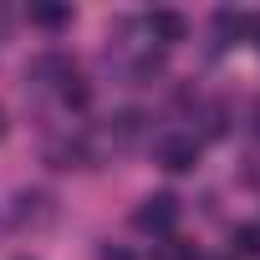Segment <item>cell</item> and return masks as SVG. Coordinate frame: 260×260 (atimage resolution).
<instances>
[{
    "label": "cell",
    "mask_w": 260,
    "mask_h": 260,
    "mask_svg": "<svg viewBox=\"0 0 260 260\" xmlns=\"http://www.w3.org/2000/svg\"><path fill=\"white\" fill-rule=\"evenodd\" d=\"M133 224H138L143 235H169V230L179 224V199H174V194H148V199L133 209Z\"/></svg>",
    "instance_id": "obj_1"
},
{
    "label": "cell",
    "mask_w": 260,
    "mask_h": 260,
    "mask_svg": "<svg viewBox=\"0 0 260 260\" xmlns=\"http://www.w3.org/2000/svg\"><path fill=\"white\" fill-rule=\"evenodd\" d=\"M158 164H164L169 174H189V169L199 164V143H194V138H169V143L158 148Z\"/></svg>",
    "instance_id": "obj_2"
},
{
    "label": "cell",
    "mask_w": 260,
    "mask_h": 260,
    "mask_svg": "<svg viewBox=\"0 0 260 260\" xmlns=\"http://www.w3.org/2000/svg\"><path fill=\"white\" fill-rule=\"evenodd\" d=\"M148 31H153V41H164V46H179V41L189 36V21H184L179 11H153V16H148Z\"/></svg>",
    "instance_id": "obj_3"
},
{
    "label": "cell",
    "mask_w": 260,
    "mask_h": 260,
    "mask_svg": "<svg viewBox=\"0 0 260 260\" xmlns=\"http://www.w3.org/2000/svg\"><path fill=\"white\" fill-rule=\"evenodd\" d=\"M67 21H72V6H31V26H41V31H56Z\"/></svg>",
    "instance_id": "obj_4"
},
{
    "label": "cell",
    "mask_w": 260,
    "mask_h": 260,
    "mask_svg": "<svg viewBox=\"0 0 260 260\" xmlns=\"http://www.w3.org/2000/svg\"><path fill=\"white\" fill-rule=\"evenodd\" d=\"M87 97H92V92H87V82H82L77 72L61 77V102H67V107H87Z\"/></svg>",
    "instance_id": "obj_5"
},
{
    "label": "cell",
    "mask_w": 260,
    "mask_h": 260,
    "mask_svg": "<svg viewBox=\"0 0 260 260\" xmlns=\"http://www.w3.org/2000/svg\"><path fill=\"white\" fill-rule=\"evenodd\" d=\"M235 250H240V255H260V230H255V224H240V230H235Z\"/></svg>",
    "instance_id": "obj_6"
},
{
    "label": "cell",
    "mask_w": 260,
    "mask_h": 260,
    "mask_svg": "<svg viewBox=\"0 0 260 260\" xmlns=\"http://www.w3.org/2000/svg\"><path fill=\"white\" fill-rule=\"evenodd\" d=\"M158 260H199V255H194V245H184V240H169V245L158 250Z\"/></svg>",
    "instance_id": "obj_7"
},
{
    "label": "cell",
    "mask_w": 260,
    "mask_h": 260,
    "mask_svg": "<svg viewBox=\"0 0 260 260\" xmlns=\"http://www.w3.org/2000/svg\"><path fill=\"white\" fill-rule=\"evenodd\" d=\"M102 260H127V255H122V250H107V255H102Z\"/></svg>",
    "instance_id": "obj_8"
},
{
    "label": "cell",
    "mask_w": 260,
    "mask_h": 260,
    "mask_svg": "<svg viewBox=\"0 0 260 260\" xmlns=\"http://www.w3.org/2000/svg\"><path fill=\"white\" fill-rule=\"evenodd\" d=\"M0 133H6V112H0Z\"/></svg>",
    "instance_id": "obj_9"
}]
</instances>
